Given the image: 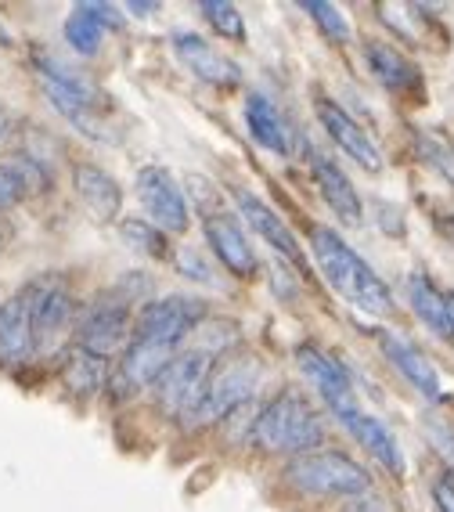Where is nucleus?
Instances as JSON below:
<instances>
[{
	"mask_svg": "<svg viewBox=\"0 0 454 512\" xmlns=\"http://www.w3.org/2000/svg\"><path fill=\"white\" fill-rule=\"evenodd\" d=\"M310 249H314V260H318L325 282L332 285L343 300L361 307L364 314L390 318L393 314L390 285L382 282L372 267L364 264L361 256L346 246L343 238H339V231L325 228V224H314V228H310Z\"/></svg>",
	"mask_w": 454,
	"mask_h": 512,
	"instance_id": "f257e3e1",
	"label": "nucleus"
},
{
	"mask_svg": "<svg viewBox=\"0 0 454 512\" xmlns=\"http://www.w3.org/2000/svg\"><path fill=\"white\" fill-rule=\"evenodd\" d=\"M253 440L274 455H310L325 440L321 415L303 394H278L256 412Z\"/></svg>",
	"mask_w": 454,
	"mask_h": 512,
	"instance_id": "f03ea898",
	"label": "nucleus"
},
{
	"mask_svg": "<svg viewBox=\"0 0 454 512\" xmlns=\"http://www.w3.org/2000/svg\"><path fill=\"white\" fill-rule=\"evenodd\" d=\"M289 484H296L307 494H332V498H350L372 487L368 469L357 466L343 451H310V455L292 458L285 466Z\"/></svg>",
	"mask_w": 454,
	"mask_h": 512,
	"instance_id": "7ed1b4c3",
	"label": "nucleus"
},
{
	"mask_svg": "<svg viewBox=\"0 0 454 512\" xmlns=\"http://www.w3.org/2000/svg\"><path fill=\"white\" fill-rule=\"evenodd\" d=\"M134 329V296L112 293V300L91 303L76 321V347L98 357L116 354Z\"/></svg>",
	"mask_w": 454,
	"mask_h": 512,
	"instance_id": "20e7f679",
	"label": "nucleus"
},
{
	"mask_svg": "<svg viewBox=\"0 0 454 512\" xmlns=\"http://www.w3.org/2000/svg\"><path fill=\"white\" fill-rule=\"evenodd\" d=\"M209 372H213V354L209 350H184L166 365V372L152 383L155 408L163 415H184L191 401L202 394Z\"/></svg>",
	"mask_w": 454,
	"mask_h": 512,
	"instance_id": "39448f33",
	"label": "nucleus"
},
{
	"mask_svg": "<svg viewBox=\"0 0 454 512\" xmlns=\"http://www.w3.org/2000/svg\"><path fill=\"white\" fill-rule=\"evenodd\" d=\"M206 318V303L191 300V296H166V300H148L134 314V339H155V343H170L181 347L184 336Z\"/></svg>",
	"mask_w": 454,
	"mask_h": 512,
	"instance_id": "423d86ee",
	"label": "nucleus"
},
{
	"mask_svg": "<svg viewBox=\"0 0 454 512\" xmlns=\"http://www.w3.org/2000/svg\"><path fill=\"white\" fill-rule=\"evenodd\" d=\"M137 199L145 206L148 220L163 235H181L188 231L191 213H188V199H184V188L177 184V177L166 170V166H145L137 174Z\"/></svg>",
	"mask_w": 454,
	"mask_h": 512,
	"instance_id": "0eeeda50",
	"label": "nucleus"
},
{
	"mask_svg": "<svg viewBox=\"0 0 454 512\" xmlns=\"http://www.w3.org/2000/svg\"><path fill=\"white\" fill-rule=\"evenodd\" d=\"M328 408H332V415L339 419V426H346V433H350L364 451H372V455L379 458L390 473H397V476L404 473V455H400V444H397V437L390 433L386 422L375 419V415H368L364 408H357L354 397H350V401L328 404Z\"/></svg>",
	"mask_w": 454,
	"mask_h": 512,
	"instance_id": "6e6552de",
	"label": "nucleus"
},
{
	"mask_svg": "<svg viewBox=\"0 0 454 512\" xmlns=\"http://www.w3.org/2000/svg\"><path fill=\"white\" fill-rule=\"evenodd\" d=\"M202 231H206V246L213 249V256L227 267V275L242 278V282H246V278H256L260 260H256V249L249 246L246 231H242V224H238L235 217H227V213H209V217L202 220Z\"/></svg>",
	"mask_w": 454,
	"mask_h": 512,
	"instance_id": "1a4fd4ad",
	"label": "nucleus"
},
{
	"mask_svg": "<svg viewBox=\"0 0 454 512\" xmlns=\"http://www.w3.org/2000/svg\"><path fill=\"white\" fill-rule=\"evenodd\" d=\"M318 123H321V130H325L328 138L343 148V156H350L357 166H364V170L379 174V170H382L379 145H375L372 134H368V130H364L361 123H357V119L343 109V105H336V101H318Z\"/></svg>",
	"mask_w": 454,
	"mask_h": 512,
	"instance_id": "9d476101",
	"label": "nucleus"
},
{
	"mask_svg": "<svg viewBox=\"0 0 454 512\" xmlns=\"http://www.w3.org/2000/svg\"><path fill=\"white\" fill-rule=\"evenodd\" d=\"M29 321H33V350H51L73 321V296L62 285H33L29 289Z\"/></svg>",
	"mask_w": 454,
	"mask_h": 512,
	"instance_id": "9b49d317",
	"label": "nucleus"
},
{
	"mask_svg": "<svg viewBox=\"0 0 454 512\" xmlns=\"http://www.w3.org/2000/svg\"><path fill=\"white\" fill-rule=\"evenodd\" d=\"M173 357H177V347L170 343H155V339H130L127 350H123V361L116 368V386L123 394L130 390H145L152 386L159 375L166 372Z\"/></svg>",
	"mask_w": 454,
	"mask_h": 512,
	"instance_id": "f8f14e48",
	"label": "nucleus"
},
{
	"mask_svg": "<svg viewBox=\"0 0 454 512\" xmlns=\"http://www.w3.org/2000/svg\"><path fill=\"white\" fill-rule=\"evenodd\" d=\"M173 55L188 65V73H195L202 83H213V87H238V80H242L238 65L227 55H220L199 33H173Z\"/></svg>",
	"mask_w": 454,
	"mask_h": 512,
	"instance_id": "ddd939ff",
	"label": "nucleus"
},
{
	"mask_svg": "<svg viewBox=\"0 0 454 512\" xmlns=\"http://www.w3.org/2000/svg\"><path fill=\"white\" fill-rule=\"evenodd\" d=\"M235 202H238V213L246 217L249 228L264 238L274 253L285 256V260H292V264H303V249H300V242H296V235H292L289 224H285V220L278 217V213H274L271 206L260 199V195L246 192V188H238Z\"/></svg>",
	"mask_w": 454,
	"mask_h": 512,
	"instance_id": "4468645a",
	"label": "nucleus"
},
{
	"mask_svg": "<svg viewBox=\"0 0 454 512\" xmlns=\"http://www.w3.org/2000/svg\"><path fill=\"white\" fill-rule=\"evenodd\" d=\"M379 347H382V354H386V361L415 386L418 394L426 397V401H440V375H436L433 361H429L408 336H400V332H382Z\"/></svg>",
	"mask_w": 454,
	"mask_h": 512,
	"instance_id": "2eb2a0df",
	"label": "nucleus"
},
{
	"mask_svg": "<svg viewBox=\"0 0 454 512\" xmlns=\"http://www.w3.org/2000/svg\"><path fill=\"white\" fill-rule=\"evenodd\" d=\"M310 174H314V184H318L321 199L346 220V224H361L364 217V206H361V195H357L354 181L343 174V166L336 159L328 156H310Z\"/></svg>",
	"mask_w": 454,
	"mask_h": 512,
	"instance_id": "dca6fc26",
	"label": "nucleus"
},
{
	"mask_svg": "<svg viewBox=\"0 0 454 512\" xmlns=\"http://www.w3.org/2000/svg\"><path fill=\"white\" fill-rule=\"evenodd\" d=\"M296 365H300V372L307 375L310 383L318 386V394L325 404L350 401V397H354V386H350V375H346L343 361H336V357L325 354L321 347L303 343V347L296 350Z\"/></svg>",
	"mask_w": 454,
	"mask_h": 512,
	"instance_id": "f3484780",
	"label": "nucleus"
},
{
	"mask_svg": "<svg viewBox=\"0 0 454 512\" xmlns=\"http://www.w3.org/2000/svg\"><path fill=\"white\" fill-rule=\"evenodd\" d=\"M33 354V321H29V289L0 303V361L19 365L22 357Z\"/></svg>",
	"mask_w": 454,
	"mask_h": 512,
	"instance_id": "a211bd4d",
	"label": "nucleus"
},
{
	"mask_svg": "<svg viewBox=\"0 0 454 512\" xmlns=\"http://www.w3.org/2000/svg\"><path fill=\"white\" fill-rule=\"evenodd\" d=\"M246 127H249V138L260 148H267V152H274V156H289L292 152V138L282 112L274 109V101L264 98V94H249Z\"/></svg>",
	"mask_w": 454,
	"mask_h": 512,
	"instance_id": "6ab92c4d",
	"label": "nucleus"
},
{
	"mask_svg": "<svg viewBox=\"0 0 454 512\" xmlns=\"http://www.w3.org/2000/svg\"><path fill=\"white\" fill-rule=\"evenodd\" d=\"M76 195L83 199V206L94 213L98 220H112L123 206V192H119V181L112 174H105L101 166L80 163L73 170Z\"/></svg>",
	"mask_w": 454,
	"mask_h": 512,
	"instance_id": "aec40b11",
	"label": "nucleus"
},
{
	"mask_svg": "<svg viewBox=\"0 0 454 512\" xmlns=\"http://www.w3.org/2000/svg\"><path fill=\"white\" fill-rule=\"evenodd\" d=\"M364 58H368V65H372L375 80H379L382 87H390V91H411V87L418 83V69L400 55L393 44L372 40V44L364 47Z\"/></svg>",
	"mask_w": 454,
	"mask_h": 512,
	"instance_id": "412c9836",
	"label": "nucleus"
},
{
	"mask_svg": "<svg viewBox=\"0 0 454 512\" xmlns=\"http://www.w3.org/2000/svg\"><path fill=\"white\" fill-rule=\"evenodd\" d=\"M408 300H411V311L426 321L436 336L447 339V296L440 293L426 275L408 278Z\"/></svg>",
	"mask_w": 454,
	"mask_h": 512,
	"instance_id": "4be33fe9",
	"label": "nucleus"
},
{
	"mask_svg": "<svg viewBox=\"0 0 454 512\" xmlns=\"http://www.w3.org/2000/svg\"><path fill=\"white\" fill-rule=\"evenodd\" d=\"M105 372H109V368H105V357L76 347L73 354H69V361H65V386L80 397H91V394H98L101 383H105Z\"/></svg>",
	"mask_w": 454,
	"mask_h": 512,
	"instance_id": "5701e85b",
	"label": "nucleus"
},
{
	"mask_svg": "<svg viewBox=\"0 0 454 512\" xmlns=\"http://www.w3.org/2000/svg\"><path fill=\"white\" fill-rule=\"evenodd\" d=\"M101 40H105V26L94 19L87 4H76L73 15L65 19V44L73 47L76 55L94 58L101 51Z\"/></svg>",
	"mask_w": 454,
	"mask_h": 512,
	"instance_id": "b1692460",
	"label": "nucleus"
},
{
	"mask_svg": "<svg viewBox=\"0 0 454 512\" xmlns=\"http://www.w3.org/2000/svg\"><path fill=\"white\" fill-rule=\"evenodd\" d=\"M123 238H127V246L137 249V253L152 256V260H166L170 256V246H166V235L155 228L148 217H127L123 220Z\"/></svg>",
	"mask_w": 454,
	"mask_h": 512,
	"instance_id": "393cba45",
	"label": "nucleus"
},
{
	"mask_svg": "<svg viewBox=\"0 0 454 512\" xmlns=\"http://www.w3.org/2000/svg\"><path fill=\"white\" fill-rule=\"evenodd\" d=\"M199 11L206 15L209 26L217 29V37L231 40V44H242V40H246V22H242L235 4H227V0H202Z\"/></svg>",
	"mask_w": 454,
	"mask_h": 512,
	"instance_id": "a878e982",
	"label": "nucleus"
},
{
	"mask_svg": "<svg viewBox=\"0 0 454 512\" xmlns=\"http://www.w3.org/2000/svg\"><path fill=\"white\" fill-rule=\"evenodd\" d=\"M303 11L318 22L325 40H332V44H346L350 40V22H346V15L336 4H328V0H303Z\"/></svg>",
	"mask_w": 454,
	"mask_h": 512,
	"instance_id": "bb28decb",
	"label": "nucleus"
},
{
	"mask_svg": "<svg viewBox=\"0 0 454 512\" xmlns=\"http://www.w3.org/2000/svg\"><path fill=\"white\" fill-rule=\"evenodd\" d=\"M418 152H422V159H426L429 166H436L447 181H454V145L451 141L433 134V130H418Z\"/></svg>",
	"mask_w": 454,
	"mask_h": 512,
	"instance_id": "cd10ccee",
	"label": "nucleus"
},
{
	"mask_svg": "<svg viewBox=\"0 0 454 512\" xmlns=\"http://www.w3.org/2000/svg\"><path fill=\"white\" fill-rule=\"evenodd\" d=\"M177 267H181L188 278H195V282H206V285L217 282V278H213V271H209V264L191 246H184L181 253H177Z\"/></svg>",
	"mask_w": 454,
	"mask_h": 512,
	"instance_id": "c85d7f7f",
	"label": "nucleus"
},
{
	"mask_svg": "<svg viewBox=\"0 0 454 512\" xmlns=\"http://www.w3.org/2000/svg\"><path fill=\"white\" fill-rule=\"evenodd\" d=\"M22 195H26V184H22V177L15 174L11 166H0V210L15 206Z\"/></svg>",
	"mask_w": 454,
	"mask_h": 512,
	"instance_id": "c756f323",
	"label": "nucleus"
},
{
	"mask_svg": "<svg viewBox=\"0 0 454 512\" xmlns=\"http://www.w3.org/2000/svg\"><path fill=\"white\" fill-rule=\"evenodd\" d=\"M433 502L440 512H454V480H447V476H440L433 484Z\"/></svg>",
	"mask_w": 454,
	"mask_h": 512,
	"instance_id": "7c9ffc66",
	"label": "nucleus"
},
{
	"mask_svg": "<svg viewBox=\"0 0 454 512\" xmlns=\"http://www.w3.org/2000/svg\"><path fill=\"white\" fill-rule=\"evenodd\" d=\"M87 8H91V15L105 29H123V15H119V8H112V4H87Z\"/></svg>",
	"mask_w": 454,
	"mask_h": 512,
	"instance_id": "2f4dec72",
	"label": "nucleus"
},
{
	"mask_svg": "<svg viewBox=\"0 0 454 512\" xmlns=\"http://www.w3.org/2000/svg\"><path fill=\"white\" fill-rule=\"evenodd\" d=\"M447 296V339L454 343V293H444Z\"/></svg>",
	"mask_w": 454,
	"mask_h": 512,
	"instance_id": "473e14b6",
	"label": "nucleus"
},
{
	"mask_svg": "<svg viewBox=\"0 0 454 512\" xmlns=\"http://www.w3.org/2000/svg\"><path fill=\"white\" fill-rule=\"evenodd\" d=\"M127 8L130 11H159V4H152V0H145V4H141V0H130Z\"/></svg>",
	"mask_w": 454,
	"mask_h": 512,
	"instance_id": "72a5a7b5",
	"label": "nucleus"
},
{
	"mask_svg": "<svg viewBox=\"0 0 454 512\" xmlns=\"http://www.w3.org/2000/svg\"><path fill=\"white\" fill-rule=\"evenodd\" d=\"M4 130H8V116L0 112V138H4Z\"/></svg>",
	"mask_w": 454,
	"mask_h": 512,
	"instance_id": "f704fd0d",
	"label": "nucleus"
}]
</instances>
